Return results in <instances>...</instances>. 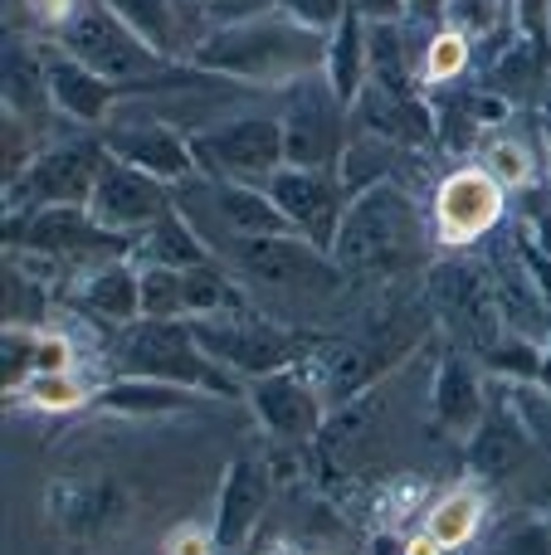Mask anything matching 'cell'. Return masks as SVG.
<instances>
[{
  "label": "cell",
  "instance_id": "obj_1",
  "mask_svg": "<svg viewBox=\"0 0 551 555\" xmlns=\"http://www.w3.org/2000/svg\"><path fill=\"white\" fill-rule=\"evenodd\" d=\"M430 249H435V230H430V215L420 210V201L400 181H381L351 195L332 259L347 278L396 283V278L425 269Z\"/></svg>",
  "mask_w": 551,
  "mask_h": 555
},
{
  "label": "cell",
  "instance_id": "obj_2",
  "mask_svg": "<svg viewBox=\"0 0 551 555\" xmlns=\"http://www.w3.org/2000/svg\"><path fill=\"white\" fill-rule=\"evenodd\" d=\"M191 64L201 74L230 78V83L259 88V93H283L289 83L328 68V35L293 25L289 15H264L249 25L205 29Z\"/></svg>",
  "mask_w": 551,
  "mask_h": 555
},
{
  "label": "cell",
  "instance_id": "obj_3",
  "mask_svg": "<svg viewBox=\"0 0 551 555\" xmlns=\"http://www.w3.org/2000/svg\"><path fill=\"white\" fill-rule=\"evenodd\" d=\"M54 44L64 49L68 59H78L84 68H93L98 78L127 88V98L152 93L156 78H166L176 68V64H166L146 39H137L113 10L98 5V0H84V5L54 29Z\"/></svg>",
  "mask_w": 551,
  "mask_h": 555
},
{
  "label": "cell",
  "instance_id": "obj_4",
  "mask_svg": "<svg viewBox=\"0 0 551 555\" xmlns=\"http://www.w3.org/2000/svg\"><path fill=\"white\" fill-rule=\"evenodd\" d=\"M113 361L123 375H142V380H166V385H185V390H205L230 400L234 395V375H225L210 356L201 351L191 332V317H171V322H142L123 326L113 341Z\"/></svg>",
  "mask_w": 551,
  "mask_h": 555
},
{
  "label": "cell",
  "instance_id": "obj_5",
  "mask_svg": "<svg viewBox=\"0 0 551 555\" xmlns=\"http://www.w3.org/2000/svg\"><path fill=\"white\" fill-rule=\"evenodd\" d=\"M215 263H225L234 278H249L259 293L279 297H332L347 273L337 269L328 249H318L303 234H283V240H234L215 249Z\"/></svg>",
  "mask_w": 551,
  "mask_h": 555
},
{
  "label": "cell",
  "instance_id": "obj_6",
  "mask_svg": "<svg viewBox=\"0 0 551 555\" xmlns=\"http://www.w3.org/2000/svg\"><path fill=\"white\" fill-rule=\"evenodd\" d=\"M195 171L205 181H240V185H269L283 166V117L279 107H244L225 117L220 127L191 137Z\"/></svg>",
  "mask_w": 551,
  "mask_h": 555
},
{
  "label": "cell",
  "instance_id": "obj_7",
  "mask_svg": "<svg viewBox=\"0 0 551 555\" xmlns=\"http://www.w3.org/2000/svg\"><path fill=\"white\" fill-rule=\"evenodd\" d=\"M425 293H430V312H435V322L445 326L464 351L484 356L488 346L508 332L488 263H474V259H464V254H449V259L430 263Z\"/></svg>",
  "mask_w": 551,
  "mask_h": 555
},
{
  "label": "cell",
  "instance_id": "obj_8",
  "mask_svg": "<svg viewBox=\"0 0 551 555\" xmlns=\"http://www.w3.org/2000/svg\"><path fill=\"white\" fill-rule=\"evenodd\" d=\"M279 117H283V162L308 166V171H337L342 152H347L351 132V107L337 98L328 74L298 78L279 93Z\"/></svg>",
  "mask_w": 551,
  "mask_h": 555
},
{
  "label": "cell",
  "instance_id": "obj_9",
  "mask_svg": "<svg viewBox=\"0 0 551 555\" xmlns=\"http://www.w3.org/2000/svg\"><path fill=\"white\" fill-rule=\"evenodd\" d=\"M191 332L201 341V351L234 380H259V375L303 365L298 336L273 326L269 317L249 312V307H234V312L220 317H191Z\"/></svg>",
  "mask_w": 551,
  "mask_h": 555
},
{
  "label": "cell",
  "instance_id": "obj_10",
  "mask_svg": "<svg viewBox=\"0 0 551 555\" xmlns=\"http://www.w3.org/2000/svg\"><path fill=\"white\" fill-rule=\"evenodd\" d=\"M107 166L103 137H64L35 152V162L5 185V215H35L44 205H88Z\"/></svg>",
  "mask_w": 551,
  "mask_h": 555
},
{
  "label": "cell",
  "instance_id": "obj_11",
  "mask_svg": "<svg viewBox=\"0 0 551 555\" xmlns=\"http://www.w3.org/2000/svg\"><path fill=\"white\" fill-rule=\"evenodd\" d=\"M503 220V185L484 171V166H459L430 195V230H435V249L464 254L484 234L498 230Z\"/></svg>",
  "mask_w": 551,
  "mask_h": 555
},
{
  "label": "cell",
  "instance_id": "obj_12",
  "mask_svg": "<svg viewBox=\"0 0 551 555\" xmlns=\"http://www.w3.org/2000/svg\"><path fill=\"white\" fill-rule=\"evenodd\" d=\"M98 137H103L107 156H117V162L156 176V181H166V185H181V181H191L195 176L191 137L176 132L171 122H156V117H142V113L117 107L113 122H103V132Z\"/></svg>",
  "mask_w": 551,
  "mask_h": 555
},
{
  "label": "cell",
  "instance_id": "obj_13",
  "mask_svg": "<svg viewBox=\"0 0 551 555\" xmlns=\"http://www.w3.org/2000/svg\"><path fill=\"white\" fill-rule=\"evenodd\" d=\"M264 191L273 195V205L289 215V224L303 234V240H312L318 249L332 254L337 230H342V215H347V205H351V195H347V185H342L337 171L283 166L279 176H269Z\"/></svg>",
  "mask_w": 551,
  "mask_h": 555
},
{
  "label": "cell",
  "instance_id": "obj_14",
  "mask_svg": "<svg viewBox=\"0 0 551 555\" xmlns=\"http://www.w3.org/2000/svg\"><path fill=\"white\" fill-rule=\"evenodd\" d=\"M171 191L176 185H166V181H156V176L107 156L103 176H98V185H93V201H88V215L113 234H146L156 220H166V215L176 210Z\"/></svg>",
  "mask_w": 551,
  "mask_h": 555
},
{
  "label": "cell",
  "instance_id": "obj_15",
  "mask_svg": "<svg viewBox=\"0 0 551 555\" xmlns=\"http://www.w3.org/2000/svg\"><path fill=\"white\" fill-rule=\"evenodd\" d=\"M249 404H254V414H259V424L279 443L318 439L322 420H328V400H322L318 380H312L303 365H289V371L249 380Z\"/></svg>",
  "mask_w": 551,
  "mask_h": 555
},
{
  "label": "cell",
  "instance_id": "obj_16",
  "mask_svg": "<svg viewBox=\"0 0 551 555\" xmlns=\"http://www.w3.org/2000/svg\"><path fill=\"white\" fill-rule=\"evenodd\" d=\"M98 5L113 10L166 64H191V54L201 49L205 29H210L201 0H98Z\"/></svg>",
  "mask_w": 551,
  "mask_h": 555
},
{
  "label": "cell",
  "instance_id": "obj_17",
  "mask_svg": "<svg viewBox=\"0 0 551 555\" xmlns=\"http://www.w3.org/2000/svg\"><path fill=\"white\" fill-rule=\"evenodd\" d=\"M127 492L107 478L93 482H64L54 492V521L74 546H103L113 531L127 527Z\"/></svg>",
  "mask_w": 551,
  "mask_h": 555
},
{
  "label": "cell",
  "instance_id": "obj_18",
  "mask_svg": "<svg viewBox=\"0 0 551 555\" xmlns=\"http://www.w3.org/2000/svg\"><path fill=\"white\" fill-rule=\"evenodd\" d=\"M264 507H269V468H264L254 453H240V459L225 468L220 498H215V541L220 551H234L254 537V527L264 521Z\"/></svg>",
  "mask_w": 551,
  "mask_h": 555
},
{
  "label": "cell",
  "instance_id": "obj_19",
  "mask_svg": "<svg viewBox=\"0 0 551 555\" xmlns=\"http://www.w3.org/2000/svg\"><path fill=\"white\" fill-rule=\"evenodd\" d=\"M0 98H5V113L29 127L44 122V113H54L49 44H39L29 35H5V49H0Z\"/></svg>",
  "mask_w": 551,
  "mask_h": 555
},
{
  "label": "cell",
  "instance_id": "obj_20",
  "mask_svg": "<svg viewBox=\"0 0 551 555\" xmlns=\"http://www.w3.org/2000/svg\"><path fill=\"white\" fill-rule=\"evenodd\" d=\"M74 307L84 317H93L98 326H113V332L142 322V263L107 259V263H98V269L78 273Z\"/></svg>",
  "mask_w": 551,
  "mask_h": 555
},
{
  "label": "cell",
  "instance_id": "obj_21",
  "mask_svg": "<svg viewBox=\"0 0 551 555\" xmlns=\"http://www.w3.org/2000/svg\"><path fill=\"white\" fill-rule=\"evenodd\" d=\"M49 93H54V113L68 122L84 127H103L107 117L123 107L127 88L98 78L93 68H84L78 59H68L59 44H49Z\"/></svg>",
  "mask_w": 551,
  "mask_h": 555
},
{
  "label": "cell",
  "instance_id": "obj_22",
  "mask_svg": "<svg viewBox=\"0 0 551 555\" xmlns=\"http://www.w3.org/2000/svg\"><path fill=\"white\" fill-rule=\"evenodd\" d=\"M488 410H494L488 404V385L478 380L474 361L464 351H449L435 365V385H430V414H435V424L449 439H469L484 424Z\"/></svg>",
  "mask_w": 551,
  "mask_h": 555
},
{
  "label": "cell",
  "instance_id": "obj_23",
  "mask_svg": "<svg viewBox=\"0 0 551 555\" xmlns=\"http://www.w3.org/2000/svg\"><path fill=\"white\" fill-rule=\"evenodd\" d=\"M469 473L474 478H513L533 453V429L517 414V404H494L474 434H469Z\"/></svg>",
  "mask_w": 551,
  "mask_h": 555
},
{
  "label": "cell",
  "instance_id": "obj_24",
  "mask_svg": "<svg viewBox=\"0 0 551 555\" xmlns=\"http://www.w3.org/2000/svg\"><path fill=\"white\" fill-rule=\"evenodd\" d=\"M137 263H152V269H205V263H215L210 244L201 240V230H195L191 220H185V210H171L166 220H156L146 234H137Z\"/></svg>",
  "mask_w": 551,
  "mask_h": 555
},
{
  "label": "cell",
  "instance_id": "obj_25",
  "mask_svg": "<svg viewBox=\"0 0 551 555\" xmlns=\"http://www.w3.org/2000/svg\"><path fill=\"white\" fill-rule=\"evenodd\" d=\"M201 400V390L185 385H166V380H142V375H117L103 390L93 395L98 410L123 414V420H142V414H181Z\"/></svg>",
  "mask_w": 551,
  "mask_h": 555
},
{
  "label": "cell",
  "instance_id": "obj_26",
  "mask_svg": "<svg viewBox=\"0 0 551 555\" xmlns=\"http://www.w3.org/2000/svg\"><path fill=\"white\" fill-rule=\"evenodd\" d=\"M484 512H488V498L478 492V482H454V488L439 492V498L425 507V531L445 551H459L478 537Z\"/></svg>",
  "mask_w": 551,
  "mask_h": 555
},
{
  "label": "cell",
  "instance_id": "obj_27",
  "mask_svg": "<svg viewBox=\"0 0 551 555\" xmlns=\"http://www.w3.org/2000/svg\"><path fill=\"white\" fill-rule=\"evenodd\" d=\"M328 83L337 88V98L342 103H357L361 98V88H367V78H371V64H367V25H361L357 15L347 10V20H342L337 29L328 35Z\"/></svg>",
  "mask_w": 551,
  "mask_h": 555
},
{
  "label": "cell",
  "instance_id": "obj_28",
  "mask_svg": "<svg viewBox=\"0 0 551 555\" xmlns=\"http://www.w3.org/2000/svg\"><path fill=\"white\" fill-rule=\"evenodd\" d=\"M469 59H474V35L459 25H439L425 29V49H420V83L425 88H445L454 78L469 74Z\"/></svg>",
  "mask_w": 551,
  "mask_h": 555
},
{
  "label": "cell",
  "instance_id": "obj_29",
  "mask_svg": "<svg viewBox=\"0 0 551 555\" xmlns=\"http://www.w3.org/2000/svg\"><path fill=\"white\" fill-rule=\"evenodd\" d=\"M15 395L29 404V410L64 414V410H78V404H88L98 390L84 380V375H78V365H74V371H54V375H29V380L20 385Z\"/></svg>",
  "mask_w": 551,
  "mask_h": 555
},
{
  "label": "cell",
  "instance_id": "obj_30",
  "mask_svg": "<svg viewBox=\"0 0 551 555\" xmlns=\"http://www.w3.org/2000/svg\"><path fill=\"white\" fill-rule=\"evenodd\" d=\"M484 365L494 375H503V380H513V385H537L542 380V371H547V356H542V346L527 341V336L503 332L484 351Z\"/></svg>",
  "mask_w": 551,
  "mask_h": 555
},
{
  "label": "cell",
  "instance_id": "obj_31",
  "mask_svg": "<svg viewBox=\"0 0 551 555\" xmlns=\"http://www.w3.org/2000/svg\"><path fill=\"white\" fill-rule=\"evenodd\" d=\"M478 166H484L503 191H517V185L533 181V152H527V142H517V137H508V132L488 137L484 152H478Z\"/></svg>",
  "mask_w": 551,
  "mask_h": 555
},
{
  "label": "cell",
  "instance_id": "obj_32",
  "mask_svg": "<svg viewBox=\"0 0 551 555\" xmlns=\"http://www.w3.org/2000/svg\"><path fill=\"white\" fill-rule=\"evenodd\" d=\"M142 317H152V322L185 317V273L142 263Z\"/></svg>",
  "mask_w": 551,
  "mask_h": 555
},
{
  "label": "cell",
  "instance_id": "obj_33",
  "mask_svg": "<svg viewBox=\"0 0 551 555\" xmlns=\"http://www.w3.org/2000/svg\"><path fill=\"white\" fill-rule=\"evenodd\" d=\"M5 390H20V385L35 375V346H39V326H5Z\"/></svg>",
  "mask_w": 551,
  "mask_h": 555
},
{
  "label": "cell",
  "instance_id": "obj_34",
  "mask_svg": "<svg viewBox=\"0 0 551 555\" xmlns=\"http://www.w3.org/2000/svg\"><path fill=\"white\" fill-rule=\"evenodd\" d=\"M279 15H289L293 25L332 35V29L347 20V0H279Z\"/></svg>",
  "mask_w": 551,
  "mask_h": 555
},
{
  "label": "cell",
  "instance_id": "obj_35",
  "mask_svg": "<svg viewBox=\"0 0 551 555\" xmlns=\"http://www.w3.org/2000/svg\"><path fill=\"white\" fill-rule=\"evenodd\" d=\"M205 5V25L225 29V25H249V20L279 15V0H201Z\"/></svg>",
  "mask_w": 551,
  "mask_h": 555
},
{
  "label": "cell",
  "instance_id": "obj_36",
  "mask_svg": "<svg viewBox=\"0 0 551 555\" xmlns=\"http://www.w3.org/2000/svg\"><path fill=\"white\" fill-rule=\"evenodd\" d=\"M74 341L64 332H44L39 326V346H35V375H54V371H74Z\"/></svg>",
  "mask_w": 551,
  "mask_h": 555
},
{
  "label": "cell",
  "instance_id": "obj_37",
  "mask_svg": "<svg viewBox=\"0 0 551 555\" xmlns=\"http://www.w3.org/2000/svg\"><path fill=\"white\" fill-rule=\"evenodd\" d=\"M220 551V541H215V531L195 527V521H185V527H176L171 537H166L162 555H215Z\"/></svg>",
  "mask_w": 551,
  "mask_h": 555
},
{
  "label": "cell",
  "instance_id": "obj_38",
  "mask_svg": "<svg viewBox=\"0 0 551 555\" xmlns=\"http://www.w3.org/2000/svg\"><path fill=\"white\" fill-rule=\"evenodd\" d=\"M347 10L361 25H410L406 0H347Z\"/></svg>",
  "mask_w": 551,
  "mask_h": 555
},
{
  "label": "cell",
  "instance_id": "obj_39",
  "mask_svg": "<svg viewBox=\"0 0 551 555\" xmlns=\"http://www.w3.org/2000/svg\"><path fill=\"white\" fill-rule=\"evenodd\" d=\"M406 10H410V25L439 29V25H449V10H454V0H406Z\"/></svg>",
  "mask_w": 551,
  "mask_h": 555
}]
</instances>
